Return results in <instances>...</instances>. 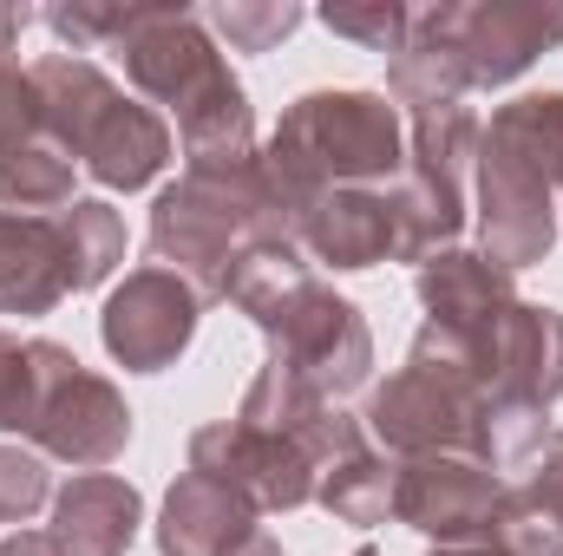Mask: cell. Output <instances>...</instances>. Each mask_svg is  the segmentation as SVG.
Listing matches in <instances>:
<instances>
[{"label":"cell","instance_id":"6da1fadb","mask_svg":"<svg viewBox=\"0 0 563 556\" xmlns=\"http://www.w3.org/2000/svg\"><path fill=\"white\" fill-rule=\"evenodd\" d=\"M563 46V7L544 0H439L413 7L407 46L387 59V99L400 119L432 105H465L525 79L544 53Z\"/></svg>","mask_w":563,"mask_h":556},{"label":"cell","instance_id":"7a4b0ae2","mask_svg":"<svg viewBox=\"0 0 563 556\" xmlns=\"http://www.w3.org/2000/svg\"><path fill=\"white\" fill-rule=\"evenodd\" d=\"M119 59H125L132 92L170 119L184 164H243L263 151L256 105L197 7H132Z\"/></svg>","mask_w":563,"mask_h":556},{"label":"cell","instance_id":"3957f363","mask_svg":"<svg viewBox=\"0 0 563 556\" xmlns=\"http://www.w3.org/2000/svg\"><path fill=\"white\" fill-rule=\"evenodd\" d=\"M263 341H269V367L308 380L321 400H347L374 380V334L367 314L334 294L314 276V263L295 243H256L223 294Z\"/></svg>","mask_w":563,"mask_h":556},{"label":"cell","instance_id":"277c9868","mask_svg":"<svg viewBox=\"0 0 563 556\" xmlns=\"http://www.w3.org/2000/svg\"><path fill=\"white\" fill-rule=\"evenodd\" d=\"M256 243H295L288 203L263 170V151L243 164H184V177L157 190L151 230H144L151 263L190 281L203 308L230 294L236 263Z\"/></svg>","mask_w":563,"mask_h":556},{"label":"cell","instance_id":"5b68a950","mask_svg":"<svg viewBox=\"0 0 563 556\" xmlns=\"http://www.w3.org/2000/svg\"><path fill=\"white\" fill-rule=\"evenodd\" d=\"M263 170L288 203V223L328 190H380L407 170V119L387 92L321 86L301 92L263 144Z\"/></svg>","mask_w":563,"mask_h":556},{"label":"cell","instance_id":"8992f818","mask_svg":"<svg viewBox=\"0 0 563 556\" xmlns=\"http://www.w3.org/2000/svg\"><path fill=\"white\" fill-rule=\"evenodd\" d=\"M33 99H40V132L59 144L99 190H151L164 164L177 157V132L164 112L132 99L99 59L79 53H40L26 59Z\"/></svg>","mask_w":563,"mask_h":556},{"label":"cell","instance_id":"52a82bcc","mask_svg":"<svg viewBox=\"0 0 563 556\" xmlns=\"http://www.w3.org/2000/svg\"><path fill=\"white\" fill-rule=\"evenodd\" d=\"M413 360L472 380L498 413H551L563 400V314L544 301H511L485 327H439L413 334Z\"/></svg>","mask_w":563,"mask_h":556},{"label":"cell","instance_id":"ba28073f","mask_svg":"<svg viewBox=\"0 0 563 556\" xmlns=\"http://www.w3.org/2000/svg\"><path fill=\"white\" fill-rule=\"evenodd\" d=\"M26 445L46 465H73V471H106L132 445L125 393L106 374H92L73 347H59L46 334H40V400H33Z\"/></svg>","mask_w":563,"mask_h":556},{"label":"cell","instance_id":"9c48e42d","mask_svg":"<svg viewBox=\"0 0 563 556\" xmlns=\"http://www.w3.org/2000/svg\"><path fill=\"white\" fill-rule=\"evenodd\" d=\"M505 471L439 452V458H407L394 485V524L420 531L432 544H498L505 537Z\"/></svg>","mask_w":563,"mask_h":556},{"label":"cell","instance_id":"30bf717a","mask_svg":"<svg viewBox=\"0 0 563 556\" xmlns=\"http://www.w3.org/2000/svg\"><path fill=\"white\" fill-rule=\"evenodd\" d=\"M203 327V294L184 276L144 263L125 281H112L106 308H99V341L125 374H164L190 354Z\"/></svg>","mask_w":563,"mask_h":556},{"label":"cell","instance_id":"8fae6325","mask_svg":"<svg viewBox=\"0 0 563 556\" xmlns=\"http://www.w3.org/2000/svg\"><path fill=\"white\" fill-rule=\"evenodd\" d=\"M472 223H478V256H492L511 276L538 269L558 249L551 184L485 132H478V157H472Z\"/></svg>","mask_w":563,"mask_h":556},{"label":"cell","instance_id":"7c38bea8","mask_svg":"<svg viewBox=\"0 0 563 556\" xmlns=\"http://www.w3.org/2000/svg\"><path fill=\"white\" fill-rule=\"evenodd\" d=\"M190 471L223 478L230 491H243L256 511H301L314 504V458L256 419H210L190 432Z\"/></svg>","mask_w":563,"mask_h":556},{"label":"cell","instance_id":"4fadbf2b","mask_svg":"<svg viewBox=\"0 0 563 556\" xmlns=\"http://www.w3.org/2000/svg\"><path fill=\"white\" fill-rule=\"evenodd\" d=\"M295 249L334 276H361L380 263H400V210L394 184L380 190H328L295 216Z\"/></svg>","mask_w":563,"mask_h":556},{"label":"cell","instance_id":"5bb4252c","mask_svg":"<svg viewBox=\"0 0 563 556\" xmlns=\"http://www.w3.org/2000/svg\"><path fill=\"white\" fill-rule=\"evenodd\" d=\"M256 504L243 491H230L210 471H177L164 504H157V556H236L256 537Z\"/></svg>","mask_w":563,"mask_h":556},{"label":"cell","instance_id":"9a60e30c","mask_svg":"<svg viewBox=\"0 0 563 556\" xmlns=\"http://www.w3.org/2000/svg\"><path fill=\"white\" fill-rule=\"evenodd\" d=\"M144 531V491L119 471H79L53 491V551L59 556H125Z\"/></svg>","mask_w":563,"mask_h":556},{"label":"cell","instance_id":"2e32d148","mask_svg":"<svg viewBox=\"0 0 563 556\" xmlns=\"http://www.w3.org/2000/svg\"><path fill=\"white\" fill-rule=\"evenodd\" d=\"M73 294V263L59 216H7L0 210V314L40 321Z\"/></svg>","mask_w":563,"mask_h":556},{"label":"cell","instance_id":"e0dca14e","mask_svg":"<svg viewBox=\"0 0 563 556\" xmlns=\"http://www.w3.org/2000/svg\"><path fill=\"white\" fill-rule=\"evenodd\" d=\"M413 294H420L426 321H439V327H485L518 301V281L478 249H439L420 263Z\"/></svg>","mask_w":563,"mask_h":556},{"label":"cell","instance_id":"ac0fdd59","mask_svg":"<svg viewBox=\"0 0 563 556\" xmlns=\"http://www.w3.org/2000/svg\"><path fill=\"white\" fill-rule=\"evenodd\" d=\"M505 498V551L511 556H563V425H551L525 465H511Z\"/></svg>","mask_w":563,"mask_h":556},{"label":"cell","instance_id":"d6986e66","mask_svg":"<svg viewBox=\"0 0 563 556\" xmlns=\"http://www.w3.org/2000/svg\"><path fill=\"white\" fill-rule=\"evenodd\" d=\"M394 485H400V458H387V452L361 432L334 465H321V478H314V504H321L334 524L374 531V524L394 518Z\"/></svg>","mask_w":563,"mask_h":556},{"label":"cell","instance_id":"ffe728a7","mask_svg":"<svg viewBox=\"0 0 563 556\" xmlns=\"http://www.w3.org/2000/svg\"><path fill=\"white\" fill-rule=\"evenodd\" d=\"M73 203H79V164L46 132L0 151V210L7 216H59Z\"/></svg>","mask_w":563,"mask_h":556},{"label":"cell","instance_id":"44dd1931","mask_svg":"<svg viewBox=\"0 0 563 556\" xmlns=\"http://www.w3.org/2000/svg\"><path fill=\"white\" fill-rule=\"evenodd\" d=\"M485 138L505 144L518 164H531L551 197L563 190V92H525V99H505L485 125Z\"/></svg>","mask_w":563,"mask_h":556},{"label":"cell","instance_id":"7402d4cb","mask_svg":"<svg viewBox=\"0 0 563 556\" xmlns=\"http://www.w3.org/2000/svg\"><path fill=\"white\" fill-rule=\"evenodd\" d=\"M59 236L73 263V294H92L125 269V216L106 197H79L73 210H59Z\"/></svg>","mask_w":563,"mask_h":556},{"label":"cell","instance_id":"603a6c76","mask_svg":"<svg viewBox=\"0 0 563 556\" xmlns=\"http://www.w3.org/2000/svg\"><path fill=\"white\" fill-rule=\"evenodd\" d=\"M301 20H308V7H295V0H217V7H203L210 40L230 53H276Z\"/></svg>","mask_w":563,"mask_h":556},{"label":"cell","instance_id":"cb8c5ba5","mask_svg":"<svg viewBox=\"0 0 563 556\" xmlns=\"http://www.w3.org/2000/svg\"><path fill=\"white\" fill-rule=\"evenodd\" d=\"M334 40H354L361 53H400L407 46V33H413V7H400V0H341V7H321L314 13Z\"/></svg>","mask_w":563,"mask_h":556},{"label":"cell","instance_id":"d4e9b609","mask_svg":"<svg viewBox=\"0 0 563 556\" xmlns=\"http://www.w3.org/2000/svg\"><path fill=\"white\" fill-rule=\"evenodd\" d=\"M33 400H40V334L20 341L13 327H0V432L26 438Z\"/></svg>","mask_w":563,"mask_h":556},{"label":"cell","instance_id":"484cf974","mask_svg":"<svg viewBox=\"0 0 563 556\" xmlns=\"http://www.w3.org/2000/svg\"><path fill=\"white\" fill-rule=\"evenodd\" d=\"M53 504V471L33 445H0V524H33Z\"/></svg>","mask_w":563,"mask_h":556},{"label":"cell","instance_id":"4316f807","mask_svg":"<svg viewBox=\"0 0 563 556\" xmlns=\"http://www.w3.org/2000/svg\"><path fill=\"white\" fill-rule=\"evenodd\" d=\"M40 132V99H33V73L20 66V40H0V151Z\"/></svg>","mask_w":563,"mask_h":556},{"label":"cell","instance_id":"83f0119b","mask_svg":"<svg viewBox=\"0 0 563 556\" xmlns=\"http://www.w3.org/2000/svg\"><path fill=\"white\" fill-rule=\"evenodd\" d=\"M0 556H59V551H53L46 531H13V537L0 544Z\"/></svg>","mask_w":563,"mask_h":556},{"label":"cell","instance_id":"f1b7e54d","mask_svg":"<svg viewBox=\"0 0 563 556\" xmlns=\"http://www.w3.org/2000/svg\"><path fill=\"white\" fill-rule=\"evenodd\" d=\"M426 556H511L505 544H439V551H426Z\"/></svg>","mask_w":563,"mask_h":556},{"label":"cell","instance_id":"f546056e","mask_svg":"<svg viewBox=\"0 0 563 556\" xmlns=\"http://www.w3.org/2000/svg\"><path fill=\"white\" fill-rule=\"evenodd\" d=\"M236 556H282V544H276V537H263V531H256V537H250V544H243Z\"/></svg>","mask_w":563,"mask_h":556},{"label":"cell","instance_id":"4dcf8cb0","mask_svg":"<svg viewBox=\"0 0 563 556\" xmlns=\"http://www.w3.org/2000/svg\"><path fill=\"white\" fill-rule=\"evenodd\" d=\"M347 556H380V551H374V544H361V551H347Z\"/></svg>","mask_w":563,"mask_h":556}]
</instances>
